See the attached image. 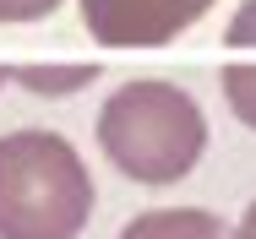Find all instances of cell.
<instances>
[{
  "label": "cell",
  "instance_id": "6da1fadb",
  "mask_svg": "<svg viewBox=\"0 0 256 239\" xmlns=\"http://www.w3.org/2000/svg\"><path fill=\"white\" fill-rule=\"evenodd\" d=\"M93 218V174L54 131L0 136V239H76Z\"/></svg>",
  "mask_w": 256,
  "mask_h": 239
},
{
  "label": "cell",
  "instance_id": "7a4b0ae2",
  "mask_svg": "<svg viewBox=\"0 0 256 239\" xmlns=\"http://www.w3.org/2000/svg\"><path fill=\"white\" fill-rule=\"evenodd\" d=\"M98 147L109 163L142 185H174L196 169L207 147V120L196 98L174 82H126L98 114Z\"/></svg>",
  "mask_w": 256,
  "mask_h": 239
},
{
  "label": "cell",
  "instance_id": "3957f363",
  "mask_svg": "<svg viewBox=\"0 0 256 239\" xmlns=\"http://www.w3.org/2000/svg\"><path fill=\"white\" fill-rule=\"evenodd\" d=\"M207 11L212 0H82L88 33L109 49H158Z\"/></svg>",
  "mask_w": 256,
  "mask_h": 239
},
{
  "label": "cell",
  "instance_id": "277c9868",
  "mask_svg": "<svg viewBox=\"0 0 256 239\" xmlns=\"http://www.w3.org/2000/svg\"><path fill=\"white\" fill-rule=\"evenodd\" d=\"M120 239H229V229L218 212H202V207H164L126 223Z\"/></svg>",
  "mask_w": 256,
  "mask_h": 239
},
{
  "label": "cell",
  "instance_id": "5b68a950",
  "mask_svg": "<svg viewBox=\"0 0 256 239\" xmlns=\"http://www.w3.org/2000/svg\"><path fill=\"white\" fill-rule=\"evenodd\" d=\"M11 82L38 98H66V93H82L88 82H98V65H16Z\"/></svg>",
  "mask_w": 256,
  "mask_h": 239
},
{
  "label": "cell",
  "instance_id": "8992f818",
  "mask_svg": "<svg viewBox=\"0 0 256 239\" xmlns=\"http://www.w3.org/2000/svg\"><path fill=\"white\" fill-rule=\"evenodd\" d=\"M224 98H229V109L256 131V65H224Z\"/></svg>",
  "mask_w": 256,
  "mask_h": 239
},
{
  "label": "cell",
  "instance_id": "52a82bcc",
  "mask_svg": "<svg viewBox=\"0 0 256 239\" xmlns=\"http://www.w3.org/2000/svg\"><path fill=\"white\" fill-rule=\"evenodd\" d=\"M224 44H234V49H256V0H246V5L234 11V22H229V33H224Z\"/></svg>",
  "mask_w": 256,
  "mask_h": 239
},
{
  "label": "cell",
  "instance_id": "ba28073f",
  "mask_svg": "<svg viewBox=\"0 0 256 239\" xmlns=\"http://www.w3.org/2000/svg\"><path fill=\"white\" fill-rule=\"evenodd\" d=\"M60 0H0V22H38L50 16Z\"/></svg>",
  "mask_w": 256,
  "mask_h": 239
},
{
  "label": "cell",
  "instance_id": "9c48e42d",
  "mask_svg": "<svg viewBox=\"0 0 256 239\" xmlns=\"http://www.w3.org/2000/svg\"><path fill=\"white\" fill-rule=\"evenodd\" d=\"M229 239H256V201L246 207V218H240V229H234Z\"/></svg>",
  "mask_w": 256,
  "mask_h": 239
},
{
  "label": "cell",
  "instance_id": "30bf717a",
  "mask_svg": "<svg viewBox=\"0 0 256 239\" xmlns=\"http://www.w3.org/2000/svg\"><path fill=\"white\" fill-rule=\"evenodd\" d=\"M6 82H11V71H6V65H0V87H6Z\"/></svg>",
  "mask_w": 256,
  "mask_h": 239
}]
</instances>
